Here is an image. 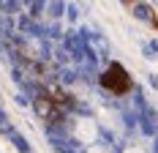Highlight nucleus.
<instances>
[{
    "label": "nucleus",
    "mask_w": 158,
    "mask_h": 153,
    "mask_svg": "<svg viewBox=\"0 0 158 153\" xmlns=\"http://www.w3.org/2000/svg\"><path fill=\"white\" fill-rule=\"evenodd\" d=\"M136 16H139V19H147V22H153V16L147 14V8H144V6H136Z\"/></svg>",
    "instance_id": "2"
},
{
    "label": "nucleus",
    "mask_w": 158,
    "mask_h": 153,
    "mask_svg": "<svg viewBox=\"0 0 158 153\" xmlns=\"http://www.w3.org/2000/svg\"><path fill=\"white\" fill-rule=\"evenodd\" d=\"M14 142H16V148H19L22 153H27V139L25 137H14Z\"/></svg>",
    "instance_id": "3"
},
{
    "label": "nucleus",
    "mask_w": 158,
    "mask_h": 153,
    "mask_svg": "<svg viewBox=\"0 0 158 153\" xmlns=\"http://www.w3.org/2000/svg\"><path fill=\"white\" fill-rule=\"evenodd\" d=\"M101 85L112 93H128L131 90V76H128V71L120 63H109V68L101 76Z\"/></svg>",
    "instance_id": "1"
}]
</instances>
